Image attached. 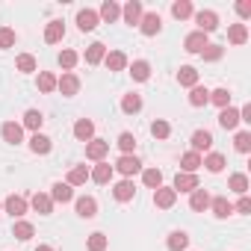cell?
Masks as SVG:
<instances>
[{
    "label": "cell",
    "mask_w": 251,
    "mask_h": 251,
    "mask_svg": "<svg viewBox=\"0 0 251 251\" xmlns=\"http://www.w3.org/2000/svg\"><path fill=\"white\" fill-rule=\"evenodd\" d=\"M195 21H198V33H213L216 27H219V15L216 12H210V9H201L198 15H195Z\"/></svg>",
    "instance_id": "1"
},
{
    "label": "cell",
    "mask_w": 251,
    "mask_h": 251,
    "mask_svg": "<svg viewBox=\"0 0 251 251\" xmlns=\"http://www.w3.org/2000/svg\"><path fill=\"white\" fill-rule=\"evenodd\" d=\"M115 169H118L121 175H127V177H130V175H136V172H142V163H139V160H136L133 154H124V157H121V160L115 163Z\"/></svg>",
    "instance_id": "2"
},
{
    "label": "cell",
    "mask_w": 251,
    "mask_h": 251,
    "mask_svg": "<svg viewBox=\"0 0 251 251\" xmlns=\"http://www.w3.org/2000/svg\"><path fill=\"white\" fill-rule=\"evenodd\" d=\"M172 189H175V192H195V189H198V177L180 172V175L175 177V186H172Z\"/></svg>",
    "instance_id": "3"
},
{
    "label": "cell",
    "mask_w": 251,
    "mask_h": 251,
    "mask_svg": "<svg viewBox=\"0 0 251 251\" xmlns=\"http://www.w3.org/2000/svg\"><path fill=\"white\" fill-rule=\"evenodd\" d=\"M56 89L62 92V95H77V89H80V80H77V74H62L59 80H56Z\"/></svg>",
    "instance_id": "4"
},
{
    "label": "cell",
    "mask_w": 251,
    "mask_h": 251,
    "mask_svg": "<svg viewBox=\"0 0 251 251\" xmlns=\"http://www.w3.org/2000/svg\"><path fill=\"white\" fill-rule=\"evenodd\" d=\"M175 201H177V192H175V189H169V186H160V189L154 192V204H157V207H163V210H169Z\"/></svg>",
    "instance_id": "5"
},
{
    "label": "cell",
    "mask_w": 251,
    "mask_h": 251,
    "mask_svg": "<svg viewBox=\"0 0 251 251\" xmlns=\"http://www.w3.org/2000/svg\"><path fill=\"white\" fill-rule=\"evenodd\" d=\"M77 27H80L83 33L95 30V27H98V12H92V9H80V12H77Z\"/></svg>",
    "instance_id": "6"
},
{
    "label": "cell",
    "mask_w": 251,
    "mask_h": 251,
    "mask_svg": "<svg viewBox=\"0 0 251 251\" xmlns=\"http://www.w3.org/2000/svg\"><path fill=\"white\" fill-rule=\"evenodd\" d=\"M139 27H142V33H145V36H154V33H160L163 21H160V15H157V12H148V15H142Z\"/></svg>",
    "instance_id": "7"
},
{
    "label": "cell",
    "mask_w": 251,
    "mask_h": 251,
    "mask_svg": "<svg viewBox=\"0 0 251 251\" xmlns=\"http://www.w3.org/2000/svg\"><path fill=\"white\" fill-rule=\"evenodd\" d=\"M207 45H210V42H207V36H204V33H189V36H186V42H183V48H186L189 53H201Z\"/></svg>",
    "instance_id": "8"
},
{
    "label": "cell",
    "mask_w": 251,
    "mask_h": 251,
    "mask_svg": "<svg viewBox=\"0 0 251 251\" xmlns=\"http://www.w3.org/2000/svg\"><path fill=\"white\" fill-rule=\"evenodd\" d=\"M210 148H213V136L207 130H195L192 133V151L201 154V151H210Z\"/></svg>",
    "instance_id": "9"
},
{
    "label": "cell",
    "mask_w": 251,
    "mask_h": 251,
    "mask_svg": "<svg viewBox=\"0 0 251 251\" xmlns=\"http://www.w3.org/2000/svg\"><path fill=\"white\" fill-rule=\"evenodd\" d=\"M106 151H109V142H103V139H92V142L86 145V157H89V160H103Z\"/></svg>",
    "instance_id": "10"
},
{
    "label": "cell",
    "mask_w": 251,
    "mask_h": 251,
    "mask_svg": "<svg viewBox=\"0 0 251 251\" xmlns=\"http://www.w3.org/2000/svg\"><path fill=\"white\" fill-rule=\"evenodd\" d=\"M6 213H9L12 219H21V216L27 213V201H24L21 195H9V198H6Z\"/></svg>",
    "instance_id": "11"
},
{
    "label": "cell",
    "mask_w": 251,
    "mask_h": 251,
    "mask_svg": "<svg viewBox=\"0 0 251 251\" xmlns=\"http://www.w3.org/2000/svg\"><path fill=\"white\" fill-rule=\"evenodd\" d=\"M121 15H124L127 24H139L142 21V3H139V0H130V3L121 9Z\"/></svg>",
    "instance_id": "12"
},
{
    "label": "cell",
    "mask_w": 251,
    "mask_h": 251,
    "mask_svg": "<svg viewBox=\"0 0 251 251\" xmlns=\"http://www.w3.org/2000/svg\"><path fill=\"white\" fill-rule=\"evenodd\" d=\"M74 136L83 139V142H92V136H95V124H92L89 118H80V121L74 124Z\"/></svg>",
    "instance_id": "13"
},
{
    "label": "cell",
    "mask_w": 251,
    "mask_h": 251,
    "mask_svg": "<svg viewBox=\"0 0 251 251\" xmlns=\"http://www.w3.org/2000/svg\"><path fill=\"white\" fill-rule=\"evenodd\" d=\"M112 195H115V201H130V198L136 195V186H133V180H121V183H115Z\"/></svg>",
    "instance_id": "14"
},
{
    "label": "cell",
    "mask_w": 251,
    "mask_h": 251,
    "mask_svg": "<svg viewBox=\"0 0 251 251\" xmlns=\"http://www.w3.org/2000/svg\"><path fill=\"white\" fill-rule=\"evenodd\" d=\"M95 213H98V201H95V198H89V195L77 198V216H83V219H92Z\"/></svg>",
    "instance_id": "15"
},
{
    "label": "cell",
    "mask_w": 251,
    "mask_h": 251,
    "mask_svg": "<svg viewBox=\"0 0 251 251\" xmlns=\"http://www.w3.org/2000/svg\"><path fill=\"white\" fill-rule=\"evenodd\" d=\"M210 207H213V213H216L219 219H227V216L233 213V204H230L227 198H222V195H219V198H210Z\"/></svg>",
    "instance_id": "16"
},
{
    "label": "cell",
    "mask_w": 251,
    "mask_h": 251,
    "mask_svg": "<svg viewBox=\"0 0 251 251\" xmlns=\"http://www.w3.org/2000/svg\"><path fill=\"white\" fill-rule=\"evenodd\" d=\"M219 124H222L225 130H233L236 124H239V112H236V109H230V106H225V109L219 112Z\"/></svg>",
    "instance_id": "17"
},
{
    "label": "cell",
    "mask_w": 251,
    "mask_h": 251,
    "mask_svg": "<svg viewBox=\"0 0 251 251\" xmlns=\"http://www.w3.org/2000/svg\"><path fill=\"white\" fill-rule=\"evenodd\" d=\"M21 136H24L21 124H15V121H6V124H3V139H6V142L18 145V142H21Z\"/></svg>",
    "instance_id": "18"
},
{
    "label": "cell",
    "mask_w": 251,
    "mask_h": 251,
    "mask_svg": "<svg viewBox=\"0 0 251 251\" xmlns=\"http://www.w3.org/2000/svg\"><path fill=\"white\" fill-rule=\"evenodd\" d=\"M62 36H65L62 21H50V24H48V30H45V42H48V45H56Z\"/></svg>",
    "instance_id": "19"
},
{
    "label": "cell",
    "mask_w": 251,
    "mask_h": 251,
    "mask_svg": "<svg viewBox=\"0 0 251 251\" xmlns=\"http://www.w3.org/2000/svg\"><path fill=\"white\" fill-rule=\"evenodd\" d=\"M227 42H230V45H245V42H248V27H245V24H233V27L227 30Z\"/></svg>",
    "instance_id": "20"
},
{
    "label": "cell",
    "mask_w": 251,
    "mask_h": 251,
    "mask_svg": "<svg viewBox=\"0 0 251 251\" xmlns=\"http://www.w3.org/2000/svg\"><path fill=\"white\" fill-rule=\"evenodd\" d=\"M177 83H180V86H189V89L198 86V71H195L192 65H183V68L177 71Z\"/></svg>",
    "instance_id": "21"
},
{
    "label": "cell",
    "mask_w": 251,
    "mask_h": 251,
    "mask_svg": "<svg viewBox=\"0 0 251 251\" xmlns=\"http://www.w3.org/2000/svg\"><path fill=\"white\" fill-rule=\"evenodd\" d=\"M86 180H89V169H86V166H74V169L68 172V180H65V183H68V186H83Z\"/></svg>",
    "instance_id": "22"
},
{
    "label": "cell",
    "mask_w": 251,
    "mask_h": 251,
    "mask_svg": "<svg viewBox=\"0 0 251 251\" xmlns=\"http://www.w3.org/2000/svg\"><path fill=\"white\" fill-rule=\"evenodd\" d=\"M71 198H74V189H71L68 183H53L50 201H59V204H65V201H71Z\"/></svg>",
    "instance_id": "23"
},
{
    "label": "cell",
    "mask_w": 251,
    "mask_h": 251,
    "mask_svg": "<svg viewBox=\"0 0 251 251\" xmlns=\"http://www.w3.org/2000/svg\"><path fill=\"white\" fill-rule=\"evenodd\" d=\"M189 207H192L195 213L207 210V207H210V195H207V189H195V192H192V198H189Z\"/></svg>",
    "instance_id": "24"
},
{
    "label": "cell",
    "mask_w": 251,
    "mask_h": 251,
    "mask_svg": "<svg viewBox=\"0 0 251 251\" xmlns=\"http://www.w3.org/2000/svg\"><path fill=\"white\" fill-rule=\"evenodd\" d=\"M180 166H183L186 175H195V169H201V154H195V151L183 154V157H180Z\"/></svg>",
    "instance_id": "25"
},
{
    "label": "cell",
    "mask_w": 251,
    "mask_h": 251,
    "mask_svg": "<svg viewBox=\"0 0 251 251\" xmlns=\"http://www.w3.org/2000/svg\"><path fill=\"white\" fill-rule=\"evenodd\" d=\"M33 210H36V213H42V216H48V213L53 210V201H50V195H42V192H36V195H33Z\"/></svg>",
    "instance_id": "26"
},
{
    "label": "cell",
    "mask_w": 251,
    "mask_h": 251,
    "mask_svg": "<svg viewBox=\"0 0 251 251\" xmlns=\"http://www.w3.org/2000/svg\"><path fill=\"white\" fill-rule=\"evenodd\" d=\"M103 56H106V48H103L100 42L89 45V50H86V62H89V65H98V62H100Z\"/></svg>",
    "instance_id": "27"
},
{
    "label": "cell",
    "mask_w": 251,
    "mask_h": 251,
    "mask_svg": "<svg viewBox=\"0 0 251 251\" xmlns=\"http://www.w3.org/2000/svg\"><path fill=\"white\" fill-rule=\"evenodd\" d=\"M95 183H109V177H112V166L109 163H100V166H95V172L89 175Z\"/></svg>",
    "instance_id": "28"
},
{
    "label": "cell",
    "mask_w": 251,
    "mask_h": 251,
    "mask_svg": "<svg viewBox=\"0 0 251 251\" xmlns=\"http://www.w3.org/2000/svg\"><path fill=\"white\" fill-rule=\"evenodd\" d=\"M142 180H145V186L160 189V186H163V172H160V169H145V172H142Z\"/></svg>",
    "instance_id": "29"
},
{
    "label": "cell",
    "mask_w": 251,
    "mask_h": 251,
    "mask_svg": "<svg viewBox=\"0 0 251 251\" xmlns=\"http://www.w3.org/2000/svg\"><path fill=\"white\" fill-rule=\"evenodd\" d=\"M103 59H106V68H109V71H121L124 65H127V56H124L121 50H112V53L103 56Z\"/></svg>",
    "instance_id": "30"
},
{
    "label": "cell",
    "mask_w": 251,
    "mask_h": 251,
    "mask_svg": "<svg viewBox=\"0 0 251 251\" xmlns=\"http://www.w3.org/2000/svg\"><path fill=\"white\" fill-rule=\"evenodd\" d=\"M118 15H121V9H118V3H112V0H106V3L100 6V12H98V18H103V21H109V24H112Z\"/></svg>",
    "instance_id": "31"
},
{
    "label": "cell",
    "mask_w": 251,
    "mask_h": 251,
    "mask_svg": "<svg viewBox=\"0 0 251 251\" xmlns=\"http://www.w3.org/2000/svg\"><path fill=\"white\" fill-rule=\"evenodd\" d=\"M42 121H45V115H42L39 109H27V115H24V127H30V130H36V133H39Z\"/></svg>",
    "instance_id": "32"
},
{
    "label": "cell",
    "mask_w": 251,
    "mask_h": 251,
    "mask_svg": "<svg viewBox=\"0 0 251 251\" xmlns=\"http://www.w3.org/2000/svg\"><path fill=\"white\" fill-rule=\"evenodd\" d=\"M130 74H133V80H148V77H151V65H148L145 59H136V62L130 65Z\"/></svg>",
    "instance_id": "33"
},
{
    "label": "cell",
    "mask_w": 251,
    "mask_h": 251,
    "mask_svg": "<svg viewBox=\"0 0 251 251\" xmlns=\"http://www.w3.org/2000/svg\"><path fill=\"white\" fill-rule=\"evenodd\" d=\"M210 100V92L204 89V86H192V92H189V103L192 106H204Z\"/></svg>",
    "instance_id": "34"
},
{
    "label": "cell",
    "mask_w": 251,
    "mask_h": 251,
    "mask_svg": "<svg viewBox=\"0 0 251 251\" xmlns=\"http://www.w3.org/2000/svg\"><path fill=\"white\" fill-rule=\"evenodd\" d=\"M12 233H15V239H21V242H27V239H33V225L30 222H15V227H12Z\"/></svg>",
    "instance_id": "35"
},
{
    "label": "cell",
    "mask_w": 251,
    "mask_h": 251,
    "mask_svg": "<svg viewBox=\"0 0 251 251\" xmlns=\"http://www.w3.org/2000/svg\"><path fill=\"white\" fill-rule=\"evenodd\" d=\"M121 109H124V112H130V115H133V112H139V109H142V98H139V95H124Z\"/></svg>",
    "instance_id": "36"
},
{
    "label": "cell",
    "mask_w": 251,
    "mask_h": 251,
    "mask_svg": "<svg viewBox=\"0 0 251 251\" xmlns=\"http://www.w3.org/2000/svg\"><path fill=\"white\" fill-rule=\"evenodd\" d=\"M30 148H33L36 154H48V151H50V139H48V136H42V133H33Z\"/></svg>",
    "instance_id": "37"
},
{
    "label": "cell",
    "mask_w": 251,
    "mask_h": 251,
    "mask_svg": "<svg viewBox=\"0 0 251 251\" xmlns=\"http://www.w3.org/2000/svg\"><path fill=\"white\" fill-rule=\"evenodd\" d=\"M186 245H189V236H186L183 230H175V233L169 236V248H172V251H183Z\"/></svg>",
    "instance_id": "38"
},
{
    "label": "cell",
    "mask_w": 251,
    "mask_h": 251,
    "mask_svg": "<svg viewBox=\"0 0 251 251\" xmlns=\"http://www.w3.org/2000/svg\"><path fill=\"white\" fill-rule=\"evenodd\" d=\"M172 15H175L177 21H183V18H189V15H192V3H189V0H177V3L172 6Z\"/></svg>",
    "instance_id": "39"
},
{
    "label": "cell",
    "mask_w": 251,
    "mask_h": 251,
    "mask_svg": "<svg viewBox=\"0 0 251 251\" xmlns=\"http://www.w3.org/2000/svg\"><path fill=\"white\" fill-rule=\"evenodd\" d=\"M151 133H154V139H166V136L172 133V127H169V121H163V118H157V121L151 124Z\"/></svg>",
    "instance_id": "40"
},
{
    "label": "cell",
    "mask_w": 251,
    "mask_h": 251,
    "mask_svg": "<svg viewBox=\"0 0 251 251\" xmlns=\"http://www.w3.org/2000/svg\"><path fill=\"white\" fill-rule=\"evenodd\" d=\"M15 65H18V71L30 74V71H36V56H30V53H21V56L15 59Z\"/></svg>",
    "instance_id": "41"
},
{
    "label": "cell",
    "mask_w": 251,
    "mask_h": 251,
    "mask_svg": "<svg viewBox=\"0 0 251 251\" xmlns=\"http://www.w3.org/2000/svg\"><path fill=\"white\" fill-rule=\"evenodd\" d=\"M210 100L225 109V106H230V92L227 89H216V92H210Z\"/></svg>",
    "instance_id": "42"
},
{
    "label": "cell",
    "mask_w": 251,
    "mask_h": 251,
    "mask_svg": "<svg viewBox=\"0 0 251 251\" xmlns=\"http://www.w3.org/2000/svg\"><path fill=\"white\" fill-rule=\"evenodd\" d=\"M39 89H42V92H53V89H56V77H53L50 71H42V74H39Z\"/></svg>",
    "instance_id": "43"
},
{
    "label": "cell",
    "mask_w": 251,
    "mask_h": 251,
    "mask_svg": "<svg viewBox=\"0 0 251 251\" xmlns=\"http://www.w3.org/2000/svg\"><path fill=\"white\" fill-rule=\"evenodd\" d=\"M201 166H207L210 172H222L225 169V157L222 154H210L207 160H201Z\"/></svg>",
    "instance_id": "44"
},
{
    "label": "cell",
    "mask_w": 251,
    "mask_h": 251,
    "mask_svg": "<svg viewBox=\"0 0 251 251\" xmlns=\"http://www.w3.org/2000/svg\"><path fill=\"white\" fill-rule=\"evenodd\" d=\"M118 148H121L124 154H130V151L136 148V136H133V133H121V136H118Z\"/></svg>",
    "instance_id": "45"
},
{
    "label": "cell",
    "mask_w": 251,
    "mask_h": 251,
    "mask_svg": "<svg viewBox=\"0 0 251 251\" xmlns=\"http://www.w3.org/2000/svg\"><path fill=\"white\" fill-rule=\"evenodd\" d=\"M230 189L239 192V195H245V192H248V177H245V175H233V177H230Z\"/></svg>",
    "instance_id": "46"
},
{
    "label": "cell",
    "mask_w": 251,
    "mask_h": 251,
    "mask_svg": "<svg viewBox=\"0 0 251 251\" xmlns=\"http://www.w3.org/2000/svg\"><path fill=\"white\" fill-rule=\"evenodd\" d=\"M233 145H236V151H242V154H248V151H251V133H236V139H233Z\"/></svg>",
    "instance_id": "47"
},
{
    "label": "cell",
    "mask_w": 251,
    "mask_h": 251,
    "mask_svg": "<svg viewBox=\"0 0 251 251\" xmlns=\"http://www.w3.org/2000/svg\"><path fill=\"white\" fill-rule=\"evenodd\" d=\"M12 45H15V30L0 27V48H12Z\"/></svg>",
    "instance_id": "48"
},
{
    "label": "cell",
    "mask_w": 251,
    "mask_h": 251,
    "mask_svg": "<svg viewBox=\"0 0 251 251\" xmlns=\"http://www.w3.org/2000/svg\"><path fill=\"white\" fill-rule=\"evenodd\" d=\"M201 53H204L207 62H216V59H222V45H207Z\"/></svg>",
    "instance_id": "49"
},
{
    "label": "cell",
    "mask_w": 251,
    "mask_h": 251,
    "mask_svg": "<svg viewBox=\"0 0 251 251\" xmlns=\"http://www.w3.org/2000/svg\"><path fill=\"white\" fill-rule=\"evenodd\" d=\"M59 65H62L65 71L74 68V65H77V53H74V50H62V53H59Z\"/></svg>",
    "instance_id": "50"
},
{
    "label": "cell",
    "mask_w": 251,
    "mask_h": 251,
    "mask_svg": "<svg viewBox=\"0 0 251 251\" xmlns=\"http://www.w3.org/2000/svg\"><path fill=\"white\" fill-rule=\"evenodd\" d=\"M106 248V236L103 233H92L89 236V251H103Z\"/></svg>",
    "instance_id": "51"
},
{
    "label": "cell",
    "mask_w": 251,
    "mask_h": 251,
    "mask_svg": "<svg viewBox=\"0 0 251 251\" xmlns=\"http://www.w3.org/2000/svg\"><path fill=\"white\" fill-rule=\"evenodd\" d=\"M236 210H239V213H251V198H248V195H242V198H239V204H236Z\"/></svg>",
    "instance_id": "52"
},
{
    "label": "cell",
    "mask_w": 251,
    "mask_h": 251,
    "mask_svg": "<svg viewBox=\"0 0 251 251\" xmlns=\"http://www.w3.org/2000/svg\"><path fill=\"white\" fill-rule=\"evenodd\" d=\"M236 12H239L242 18H248V15H251V3H236Z\"/></svg>",
    "instance_id": "53"
},
{
    "label": "cell",
    "mask_w": 251,
    "mask_h": 251,
    "mask_svg": "<svg viewBox=\"0 0 251 251\" xmlns=\"http://www.w3.org/2000/svg\"><path fill=\"white\" fill-rule=\"evenodd\" d=\"M239 121H248V124H251V106H242V112H239Z\"/></svg>",
    "instance_id": "54"
},
{
    "label": "cell",
    "mask_w": 251,
    "mask_h": 251,
    "mask_svg": "<svg viewBox=\"0 0 251 251\" xmlns=\"http://www.w3.org/2000/svg\"><path fill=\"white\" fill-rule=\"evenodd\" d=\"M36 251H53V248H50V245H39Z\"/></svg>",
    "instance_id": "55"
}]
</instances>
